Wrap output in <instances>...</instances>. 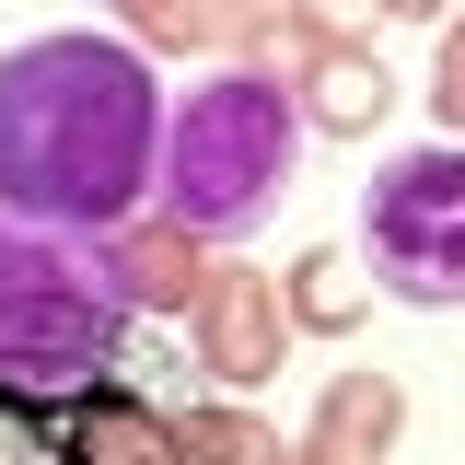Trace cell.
I'll use <instances>...</instances> for the list:
<instances>
[{"mask_svg": "<svg viewBox=\"0 0 465 465\" xmlns=\"http://www.w3.org/2000/svg\"><path fill=\"white\" fill-rule=\"evenodd\" d=\"M174 465H280L244 419H174Z\"/></svg>", "mask_w": 465, "mask_h": 465, "instance_id": "cell-11", "label": "cell"}, {"mask_svg": "<svg viewBox=\"0 0 465 465\" xmlns=\"http://www.w3.org/2000/svg\"><path fill=\"white\" fill-rule=\"evenodd\" d=\"M442 116H454V128H465V24H454V35H442Z\"/></svg>", "mask_w": 465, "mask_h": 465, "instance_id": "cell-13", "label": "cell"}, {"mask_svg": "<svg viewBox=\"0 0 465 465\" xmlns=\"http://www.w3.org/2000/svg\"><path fill=\"white\" fill-rule=\"evenodd\" d=\"M291 314H302V326H349V314H361L349 256H302V268H291Z\"/></svg>", "mask_w": 465, "mask_h": 465, "instance_id": "cell-10", "label": "cell"}, {"mask_svg": "<svg viewBox=\"0 0 465 465\" xmlns=\"http://www.w3.org/2000/svg\"><path fill=\"white\" fill-rule=\"evenodd\" d=\"M128 291L105 244H58V222H0V372H105L128 338Z\"/></svg>", "mask_w": 465, "mask_h": 465, "instance_id": "cell-3", "label": "cell"}, {"mask_svg": "<svg viewBox=\"0 0 465 465\" xmlns=\"http://www.w3.org/2000/svg\"><path fill=\"white\" fill-rule=\"evenodd\" d=\"M396 419H407V396L384 384V372H349L338 396H326V419H314V442L291 465H372L384 442H396Z\"/></svg>", "mask_w": 465, "mask_h": 465, "instance_id": "cell-8", "label": "cell"}, {"mask_svg": "<svg viewBox=\"0 0 465 465\" xmlns=\"http://www.w3.org/2000/svg\"><path fill=\"white\" fill-rule=\"evenodd\" d=\"M163 82L128 35H24L0 58V210L116 232L163 198Z\"/></svg>", "mask_w": 465, "mask_h": 465, "instance_id": "cell-1", "label": "cell"}, {"mask_svg": "<svg viewBox=\"0 0 465 465\" xmlns=\"http://www.w3.org/2000/svg\"><path fill=\"white\" fill-rule=\"evenodd\" d=\"M198 338H210V372L222 384H256V372H280V280H256V268H210V291H198Z\"/></svg>", "mask_w": 465, "mask_h": 465, "instance_id": "cell-6", "label": "cell"}, {"mask_svg": "<svg viewBox=\"0 0 465 465\" xmlns=\"http://www.w3.org/2000/svg\"><path fill=\"white\" fill-rule=\"evenodd\" d=\"M0 465H174V419L105 372H0Z\"/></svg>", "mask_w": 465, "mask_h": 465, "instance_id": "cell-5", "label": "cell"}, {"mask_svg": "<svg viewBox=\"0 0 465 465\" xmlns=\"http://www.w3.org/2000/svg\"><path fill=\"white\" fill-rule=\"evenodd\" d=\"M140 12V35H198V0H128Z\"/></svg>", "mask_w": 465, "mask_h": 465, "instance_id": "cell-12", "label": "cell"}, {"mask_svg": "<svg viewBox=\"0 0 465 465\" xmlns=\"http://www.w3.org/2000/svg\"><path fill=\"white\" fill-rule=\"evenodd\" d=\"M291 152H302V105L268 70H210L163 128V222H186L198 244H232L280 210Z\"/></svg>", "mask_w": 465, "mask_h": 465, "instance_id": "cell-2", "label": "cell"}, {"mask_svg": "<svg viewBox=\"0 0 465 465\" xmlns=\"http://www.w3.org/2000/svg\"><path fill=\"white\" fill-rule=\"evenodd\" d=\"M384 105H396V82H384L372 58H326V70H314V116H326V128H372Z\"/></svg>", "mask_w": 465, "mask_h": 465, "instance_id": "cell-9", "label": "cell"}, {"mask_svg": "<svg viewBox=\"0 0 465 465\" xmlns=\"http://www.w3.org/2000/svg\"><path fill=\"white\" fill-rule=\"evenodd\" d=\"M361 256L419 314H454L465 302V140L396 152V163L361 186Z\"/></svg>", "mask_w": 465, "mask_h": 465, "instance_id": "cell-4", "label": "cell"}, {"mask_svg": "<svg viewBox=\"0 0 465 465\" xmlns=\"http://www.w3.org/2000/svg\"><path fill=\"white\" fill-rule=\"evenodd\" d=\"M94 244H105L116 291H128L140 314H198V291H210V268L186 256V244H198L186 222H163V232H128V222H116V232H94Z\"/></svg>", "mask_w": 465, "mask_h": 465, "instance_id": "cell-7", "label": "cell"}]
</instances>
